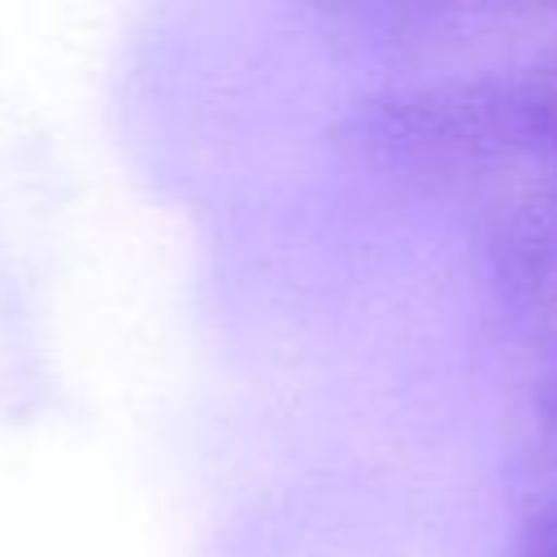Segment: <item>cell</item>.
<instances>
[{"label":"cell","instance_id":"cell-1","mask_svg":"<svg viewBox=\"0 0 557 557\" xmlns=\"http://www.w3.org/2000/svg\"><path fill=\"white\" fill-rule=\"evenodd\" d=\"M344 144L392 170L557 157V48L466 78L366 96L344 117Z\"/></svg>","mask_w":557,"mask_h":557},{"label":"cell","instance_id":"cell-2","mask_svg":"<svg viewBox=\"0 0 557 557\" xmlns=\"http://www.w3.org/2000/svg\"><path fill=\"white\" fill-rule=\"evenodd\" d=\"M505 261L518 283H557V191L527 205L505 231Z\"/></svg>","mask_w":557,"mask_h":557},{"label":"cell","instance_id":"cell-3","mask_svg":"<svg viewBox=\"0 0 557 557\" xmlns=\"http://www.w3.org/2000/svg\"><path fill=\"white\" fill-rule=\"evenodd\" d=\"M513 557H557V505H544L518 531Z\"/></svg>","mask_w":557,"mask_h":557},{"label":"cell","instance_id":"cell-4","mask_svg":"<svg viewBox=\"0 0 557 557\" xmlns=\"http://www.w3.org/2000/svg\"><path fill=\"white\" fill-rule=\"evenodd\" d=\"M544 426H548V435L557 440V370H553V379L544 383Z\"/></svg>","mask_w":557,"mask_h":557}]
</instances>
